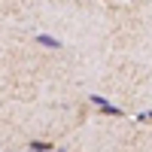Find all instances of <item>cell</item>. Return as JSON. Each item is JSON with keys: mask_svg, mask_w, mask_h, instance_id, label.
I'll use <instances>...</instances> for the list:
<instances>
[{"mask_svg": "<svg viewBox=\"0 0 152 152\" xmlns=\"http://www.w3.org/2000/svg\"><path fill=\"white\" fill-rule=\"evenodd\" d=\"M88 100H91V104H94L100 113H107V116H125V110H122V107H113L110 100H107V97H100V94H91Z\"/></svg>", "mask_w": 152, "mask_h": 152, "instance_id": "obj_1", "label": "cell"}, {"mask_svg": "<svg viewBox=\"0 0 152 152\" xmlns=\"http://www.w3.org/2000/svg\"><path fill=\"white\" fill-rule=\"evenodd\" d=\"M37 43L46 46V49H55V52L61 49V40H55V37H49V34H37Z\"/></svg>", "mask_w": 152, "mask_h": 152, "instance_id": "obj_2", "label": "cell"}, {"mask_svg": "<svg viewBox=\"0 0 152 152\" xmlns=\"http://www.w3.org/2000/svg\"><path fill=\"white\" fill-rule=\"evenodd\" d=\"M28 152H55V146L46 143V140H34V143L28 146Z\"/></svg>", "mask_w": 152, "mask_h": 152, "instance_id": "obj_3", "label": "cell"}, {"mask_svg": "<svg viewBox=\"0 0 152 152\" xmlns=\"http://www.w3.org/2000/svg\"><path fill=\"white\" fill-rule=\"evenodd\" d=\"M140 119H152V113H143V116H140Z\"/></svg>", "mask_w": 152, "mask_h": 152, "instance_id": "obj_4", "label": "cell"}]
</instances>
